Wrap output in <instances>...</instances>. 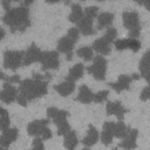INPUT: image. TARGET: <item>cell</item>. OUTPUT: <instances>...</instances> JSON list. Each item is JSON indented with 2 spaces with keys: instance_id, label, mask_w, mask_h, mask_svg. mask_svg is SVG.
<instances>
[{
  "instance_id": "obj_1",
  "label": "cell",
  "mask_w": 150,
  "mask_h": 150,
  "mask_svg": "<svg viewBox=\"0 0 150 150\" xmlns=\"http://www.w3.org/2000/svg\"><path fill=\"white\" fill-rule=\"evenodd\" d=\"M50 77V73H46L45 75L34 74L33 79H27L22 82L20 88L21 97L25 100H33L44 96L47 93V79Z\"/></svg>"
},
{
  "instance_id": "obj_2",
  "label": "cell",
  "mask_w": 150,
  "mask_h": 150,
  "mask_svg": "<svg viewBox=\"0 0 150 150\" xmlns=\"http://www.w3.org/2000/svg\"><path fill=\"white\" fill-rule=\"evenodd\" d=\"M79 39V31L76 27L70 28L65 36L60 38L58 41L57 50L58 52L66 54L67 60L71 61L73 57V50H74L75 43Z\"/></svg>"
},
{
  "instance_id": "obj_3",
  "label": "cell",
  "mask_w": 150,
  "mask_h": 150,
  "mask_svg": "<svg viewBox=\"0 0 150 150\" xmlns=\"http://www.w3.org/2000/svg\"><path fill=\"white\" fill-rule=\"evenodd\" d=\"M28 17H29V11L27 7H18L9 13L5 21L13 27V31L15 30L24 31L26 28L30 26Z\"/></svg>"
},
{
  "instance_id": "obj_4",
  "label": "cell",
  "mask_w": 150,
  "mask_h": 150,
  "mask_svg": "<svg viewBox=\"0 0 150 150\" xmlns=\"http://www.w3.org/2000/svg\"><path fill=\"white\" fill-rule=\"evenodd\" d=\"M68 115L69 113L67 111L60 110V109L56 108V107H50L47 109V116L50 119H52L54 125H57L58 135L64 136L69 131H71V127L68 123V120H67Z\"/></svg>"
},
{
  "instance_id": "obj_5",
  "label": "cell",
  "mask_w": 150,
  "mask_h": 150,
  "mask_svg": "<svg viewBox=\"0 0 150 150\" xmlns=\"http://www.w3.org/2000/svg\"><path fill=\"white\" fill-rule=\"evenodd\" d=\"M122 22L125 29L129 30V38L137 39L141 32V23H140L139 13L136 11H125L122 13Z\"/></svg>"
},
{
  "instance_id": "obj_6",
  "label": "cell",
  "mask_w": 150,
  "mask_h": 150,
  "mask_svg": "<svg viewBox=\"0 0 150 150\" xmlns=\"http://www.w3.org/2000/svg\"><path fill=\"white\" fill-rule=\"evenodd\" d=\"M48 123H50L48 119H40V120L33 121L28 125V133L35 137L41 136L42 140L50 139L52 137V134L48 127Z\"/></svg>"
},
{
  "instance_id": "obj_7",
  "label": "cell",
  "mask_w": 150,
  "mask_h": 150,
  "mask_svg": "<svg viewBox=\"0 0 150 150\" xmlns=\"http://www.w3.org/2000/svg\"><path fill=\"white\" fill-rule=\"evenodd\" d=\"M88 74H91L97 80H105L107 71V61L104 57L96 56L94 57V62L91 66L86 68Z\"/></svg>"
},
{
  "instance_id": "obj_8",
  "label": "cell",
  "mask_w": 150,
  "mask_h": 150,
  "mask_svg": "<svg viewBox=\"0 0 150 150\" xmlns=\"http://www.w3.org/2000/svg\"><path fill=\"white\" fill-rule=\"evenodd\" d=\"M39 62L42 64V70H56L60 66V57L56 50L52 52H41Z\"/></svg>"
},
{
  "instance_id": "obj_9",
  "label": "cell",
  "mask_w": 150,
  "mask_h": 150,
  "mask_svg": "<svg viewBox=\"0 0 150 150\" xmlns=\"http://www.w3.org/2000/svg\"><path fill=\"white\" fill-rule=\"evenodd\" d=\"M106 112L108 115H115L118 120H123L125 114L129 112V110L125 109L119 101H109L106 104Z\"/></svg>"
},
{
  "instance_id": "obj_10",
  "label": "cell",
  "mask_w": 150,
  "mask_h": 150,
  "mask_svg": "<svg viewBox=\"0 0 150 150\" xmlns=\"http://www.w3.org/2000/svg\"><path fill=\"white\" fill-rule=\"evenodd\" d=\"M132 81H133L132 76L127 75V74H121L118 77V79H117V81L110 82V83H109V86L112 88L116 93H121L122 91L129 90V86H131Z\"/></svg>"
},
{
  "instance_id": "obj_11",
  "label": "cell",
  "mask_w": 150,
  "mask_h": 150,
  "mask_svg": "<svg viewBox=\"0 0 150 150\" xmlns=\"http://www.w3.org/2000/svg\"><path fill=\"white\" fill-rule=\"evenodd\" d=\"M94 20L90 19V18L84 16L81 20L77 23V30L79 33H82L84 36H90L96 34L97 30L94 29Z\"/></svg>"
},
{
  "instance_id": "obj_12",
  "label": "cell",
  "mask_w": 150,
  "mask_h": 150,
  "mask_svg": "<svg viewBox=\"0 0 150 150\" xmlns=\"http://www.w3.org/2000/svg\"><path fill=\"white\" fill-rule=\"evenodd\" d=\"M139 69L141 76L149 83L150 86V50H148L143 54L139 64Z\"/></svg>"
},
{
  "instance_id": "obj_13",
  "label": "cell",
  "mask_w": 150,
  "mask_h": 150,
  "mask_svg": "<svg viewBox=\"0 0 150 150\" xmlns=\"http://www.w3.org/2000/svg\"><path fill=\"white\" fill-rule=\"evenodd\" d=\"M137 137H138V131L135 129H131L129 134L122 141L118 144L120 148H123L125 150H133L137 148Z\"/></svg>"
},
{
  "instance_id": "obj_14",
  "label": "cell",
  "mask_w": 150,
  "mask_h": 150,
  "mask_svg": "<svg viewBox=\"0 0 150 150\" xmlns=\"http://www.w3.org/2000/svg\"><path fill=\"white\" fill-rule=\"evenodd\" d=\"M114 125L113 121H106L103 125V132L101 134V141L105 146H108L112 143L114 137Z\"/></svg>"
},
{
  "instance_id": "obj_15",
  "label": "cell",
  "mask_w": 150,
  "mask_h": 150,
  "mask_svg": "<svg viewBox=\"0 0 150 150\" xmlns=\"http://www.w3.org/2000/svg\"><path fill=\"white\" fill-rule=\"evenodd\" d=\"M95 94L92 92L90 88L86 84H81L78 90V95L76 96L75 100L78 102L82 103V104H90L94 101Z\"/></svg>"
},
{
  "instance_id": "obj_16",
  "label": "cell",
  "mask_w": 150,
  "mask_h": 150,
  "mask_svg": "<svg viewBox=\"0 0 150 150\" xmlns=\"http://www.w3.org/2000/svg\"><path fill=\"white\" fill-rule=\"evenodd\" d=\"M110 44L111 43H109L104 37H100L93 42L92 48H93V50L98 52L99 56H102V57L107 56V54H109L111 52Z\"/></svg>"
},
{
  "instance_id": "obj_17",
  "label": "cell",
  "mask_w": 150,
  "mask_h": 150,
  "mask_svg": "<svg viewBox=\"0 0 150 150\" xmlns=\"http://www.w3.org/2000/svg\"><path fill=\"white\" fill-rule=\"evenodd\" d=\"M99 138H100V135H99L98 129H97L93 125H88V134H86V137L82 139L81 142L86 148H88V147H92V146H94L95 144H97Z\"/></svg>"
},
{
  "instance_id": "obj_18",
  "label": "cell",
  "mask_w": 150,
  "mask_h": 150,
  "mask_svg": "<svg viewBox=\"0 0 150 150\" xmlns=\"http://www.w3.org/2000/svg\"><path fill=\"white\" fill-rule=\"evenodd\" d=\"M23 52H9L6 54V62L5 67H8L11 69H17L21 65L22 59H23Z\"/></svg>"
},
{
  "instance_id": "obj_19",
  "label": "cell",
  "mask_w": 150,
  "mask_h": 150,
  "mask_svg": "<svg viewBox=\"0 0 150 150\" xmlns=\"http://www.w3.org/2000/svg\"><path fill=\"white\" fill-rule=\"evenodd\" d=\"M83 73H84V66L82 63H77V64H75L72 68L69 70L68 75L66 76V80L67 81H71V82H74L77 81L78 79L83 76Z\"/></svg>"
},
{
  "instance_id": "obj_20",
  "label": "cell",
  "mask_w": 150,
  "mask_h": 150,
  "mask_svg": "<svg viewBox=\"0 0 150 150\" xmlns=\"http://www.w3.org/2000/svg\"><path fill=\"white\" fill-rule=\"evenodd\" d=\"M75 88H76V86H75L74 82L67 81V80H65L64 82H61L59 84H56L54 86V91L62 97H68L69 95H71L74 92Z\"/></svg>"
},
{
  "instance_id": "obj_21",
  "label": "cell",
  "mask_w": 150,
  "mask_h": 150,
  "mask_svg": "<svg viewBox=\"0 0 150 150\" xmlns=\"http://www.w3.org/2000/svg\"><path fill=\"white\" fill-rule=\"evenodd\" d=\"M98 30H103L105 28H110L112 25L113 21H114V15L112 13H108V11H105L100 15H98Z\"/></svg>"
},
{
  "instance_id": "obj_22",
  "label": "cell",
  "mask_w": 150,
  "mask_h": 150,
  "mask_svg": "<svg viewBox=\"0 0 150 150\" xmlns=\"http://www.w3.org/2000/svg\"><path fill=\"white\" fill-rule=\"evenodd\" d=\"M40 54H41V52H40L39 48L35 44H32L29 50H28V52H26V56L24 58V64L30 65L32 63L39 62Z\"/></svg>"
},
{
  "instance_id": "obj_23",
  "label": "cell",
  "mask_w": 150,
  "mask_h": 150,
  "mask_svg": "<svg viewBox=\"0 0 150 150\" xmlns=\"http://www.w3.org/2000/svg\"><path fill=\"white\" fill-rule=\"evenodd\" d=\"M84 17V11L83 8L79 3H72L71 4V13L69 15L68 20L71 23H76L77 24L82 18Z\"/></svg>"
},
{
  "instance_id": "obj_24",
  "label": "cell",
  "mask_w": 150,
  "mask_h": 150,
  "mask_svg": "<svg viewBox=\"0 0 150 150\" xmlns=\"http://www.w3.org/2000/svg\"><path fill=\"white\" fill-rule=\"evenodd\" d=\"M78 144L77 135L74 131H69L64 135V146L67 150H75Z\"/></svg>"
},
{
  "instance_id": "obj_25",
  "label": "cell",
  "mask_w": 150,
  "mask_h": 150,
  "mask_svg": "<svg viewBox=\"0 0 150 150\" xmlns=\"http://www.w3.org/2000/svg\"><path fill=\"white\" fill-rule=\"evenodd\" d=\"M129 129L131 127H127L123 120H118L114 125V137L118 138V139H125L129 134Z\"/></svg>"
},
{
  "instance_id": "obj_26",
  "label": "cell",
  "mask_w": 150,
  "mask_h": 150,
  "mask_svg": "<svg viewBox=\"0 0 150 150\" xmlns=\"http://www.w3.org/2000/svg\"><path fill=\"white\" fill-rule=\"evenodd\" d=\"M76 54L79 58L83 59L86 62H90V61L94 60V50L91 46H81L76 50Z\"/></svg>"
},
{
  "instance_id": "obj_27",
  "label": "cell",
  "mask_w": 150,
  "mask_h": 150,
  "mask_svg": "<svg viewBox=\"0 0 150 150\" xmlns=\"http://www.w3.org/2000/svg\"><path fill=\"white\" fill-rule=\"evenodd\" d=\"M116 36H117L116 29L113 28V27H110V28L107 29V31L105 32V34H104L103 37H104L105 39L109 42V43H112V42H114L115 40H116Z\"/></svg>"
},
{
  "instance_id": "obj_28",
  "label": "cell",
  "mask_w": 150,
  "mask_h": 150,
  "mask_svg": "<svg viewBox=\"0 0 150 150\" xmlns=\"http://www.w3.org/2000/svg\"><path fill=\"white\" fill-rule=\"evenodd\" d=\"M109 95V91L104 90V91H100L97 94H95L94 96V102L97 103V104H100V103H103L104 101H106V99L108 98Z\"/></svg>"
},
{
  "instance_id": "obj_29",
  "label": "cell",
  "mask_w": 150,
  "mask_h": 150,
  "mask_svg": "<svg viewBox=\"0 0 150 150\" xmlns=\"http://www.w3.org/2000/svg\"><path fill=\"white\" fill-rule=\"evenodd\" d=\"M84 16L90 19L94 20L95 18L98 17V13H99V7L98 6H88L84 9Z\"/></svg>"
},
{
  "instance_id": "obj_30",
  "label": "cell",
  "mask_w": 150,
  "mask_h": 150,
  "mask_svg": "<svg viewBox=\"0 0 150 150\" xmlns=\"http://www.w3.org/2000/svg\"><path fill=\"white\" fill-rule=\"evenodd\" d=\"M127 48L132 50L133 52H137L141 48V42L138 39H134V38H127Z\"/></svg>"
},
{
  "instance_id": "obj_31",
  "label": "cell",
  "mask_w": 150,
  "mask_h": 150,
  "mask_svg": "<svg viewBox=\"0 0 150 150\" xmlns=\"http://www.w3.org/2000/svg\"><path fill=\"white\" fill-rule=\"evenodd\" d=\"M114 45L117 50H125L127 48V39H116L114 41Z\"/></svg>"
},
{
  "instance_id": "obj_32",
  "label": "cell",
  "mask_w": 150,
  "mask_h": 150,
  "mask_svg": "<svg viewBox=\"0 0 150 150\" xmlns=\"http://www.w3.org/2000/svg\"><path fill=\"white\" fill-rule=\"evenodd\" d=\"M140 100L141 101L150 100V86L143 88V91L141 92V95H140Z\"/></svg>"
},
{
  "instance_id": "obj_33",
  "label": "cell",
  "mask_w": 150,
  "mask_h": 150,
  "mask_svg": "<svg viewBox=\"0 0 150 150\" xmlns=\"http://www.w3.org/2000/svg\"><path fill=\"white\" fill-rule=\"evenodd\" d=\"M33 150H44V146L42 143V139L40 138H36L33 141Z\"/></svg>"
},
{
  "instance_id": "obj_34",
  "label": "cell",
  "mask_w": 150,
  "mask_h": 150,
  "mask_svg": "<svg viewBox=\"0 0 150 150\" xmlns=\"http://www.w3.org/2000/svg\"><path fill=\"white\" fill-rule=\"evenodd\" d=\"M140 4L144 5L145 6V8L147 9V11H150V0H145V1H141V2H139Z\"/></svg>"
},
{
  "instance_id": "obj_35",
  "label": "cell",
  "mask_w": 150,
  "mask_h": 150,
  "mask_svg": "<svg viewBox=\"0 0 150 150\" xmlns=\"http://www.w3.org/2000/svg\"><path fill=\"white\" fill-rule=\"evenodd\" d=\"M132 79H133V80L140 79V75L139 74H133V75H132Z\"/></svg>"
},
{
  "instance_id": "obj_36",
  "label": "cell",
  "mask_w": 150,
  "mask_h": 150,
  "mask_svg": "<svg viewBox=\"0 0 150 150\" xmlns=\"http://www.w3.org/2000/svg\"><path fill=\"white\" fill-rule=\"evenodd\" d=\"M82 150H91V149H90V148H86H86H83Z\"/></svg>"
},
{
  "instance_id": "obj_37",
  "label": "cell",
  "mask_w": 150,
  "mask_h": 150,
  "mask_svg": "<svg viewBox=\"0 0 150 150\" xmlns=\"http://www.w3.org/2000/svg\"><path fill=\"white\" fill-rule=\"evenodd\" d=\"M112 150H118V149H117V148H114V149H112Z\"/></svg>"
}]
</instances>
